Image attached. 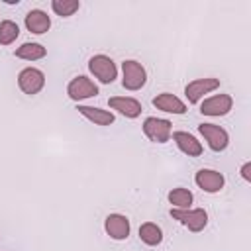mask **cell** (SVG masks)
<instances>
[{
	"mask_svg": "<svg viewBox=\"0 0 251 251\" xmlns=\"http://www.w3.org/2000/svg\"><path fill=\"white\" fill-rule=\"evenodd\" d=\"M171 216L173 220L180 222L184 227H188L190 231H202L208 224V214L204 208H186V210H180V208H173L171 210Z\"/></svg>",
	"mask_w": 251,
	"mask_h": 251,
	"instance_id": "6da1fadb",
	"label": "cell"
},
{
	"mask_svg": "<svg viewBox=\"0 0 251 251\" xmlns=\"http://www.w3.org/2000/svg\"><path fill=\"white\" fill-rule=\"evenodd\" d=\"M88 69H90V73H92L102 84H110V82H114L116 76H118V67H116V63H114L110 57H106V55H94V57H90Z\"/></svg>",
	"mask_w": 251,
	"mask_h": 251,
	"instance_id": "7a4b0ae2",
	"label": "cell"
},
{
	"mask_svg": "<svg viewBox=\"0 0 251 251\" xmlns=\"http://www.w3.org/2000/svg\"><path fill=\"white\" fill-rule=\"evenodd\" d=\"M122 71H124V78H122V84L124 88L127 90H139L145 86L147 82V73L143 69L141 63L133 61V59H127L122 63Z\"/></svg>",
	"mask_w": 251,
	"mask_h": 251,
	"instance_id": "3957f363",
	"label": "cell"
},
{
	"mask_svg": "<svg viewBox=\"0 0 251 251\" xmlns=\"http://www.w3.org/2000/svg\"><path fill=\"white\" fill-rule=\"evenodd\" d=\"M43 84H45V75L35 67H25L18 75V86L22 88V92L29 96L37 94L43 88Z\"/></svg>",
	"mask_w": 251,
	"mask_h": 251,
	"instance_id": "277c9868",
	"label": "cell"
},
{
	"mask_svg": "<svg viewBox=\"0 0 251 251\" xmlns=\"http://www.w3.org/2000/svg\"><path fill=\"white\" fill-rule=\"evenodd\" d=\"M198 131L202 133V137L208 141V147L212 151H224L229 143V135L224 127L216 126V124H200L198 126Z\"/></svg>",
	"mask_w": 251,
	"mask_h": 251,
	"instance_id": "5b68a950",
	"label": "cell"
},
{
	"mask_svg": "<svg viewBox=\"0 0 251 251\" xmlns=\"http://www.w3.org/2000/svg\"><path fill=\"white\" fill-rule=\"evenodd\" d=\"M143 133L155 143H165L171 137V122L163 118H147L143 122Z\"/></svg>",
	"mask_w": 251,
	"mask_h": 251,
	"instance_id": "8992f818",
	"label": "cell"
},
{
	"mask_svg": "<svg viewBox=\"0 0 251 251\" xmlns=\"http://www.w3.org/2000/svg\"><path fill=\"white\" fill-rule=\"evenodd\" d=\"M67 94H69V98H73V100H84V98L96 96V94H98V86H96L88 76L80 75V76H75V78L69 82Z\"/></svg>",
	"mask_w": 251,
	"mask_h": 251,
	"instance_id": "52a82bcc",
	"label": "cell"
},
{
	"mask_svg": "<svg viewBox=\"0 0 251 251\" xmlns=\"http://www.w3.org/2000/svg\"><path fill=\"white\" fill-rule=\"evenodd\" d=\"M194 182H196L204 192L214 194V192H220V190L224 188L226 178H224L222 173H218V171H214V169H200V171L194 175Z\"/></svg>",
	"mask_w": 251,
	"mask_h": 251,
	"instance_id": "ba28073f",
	"label": "cell"
},
{
	"mask_svg": "<svg viewBox=\"0 0 251 251\" xmlns=\"http://www.w3.org/2000/svg\"><path fill=\"white\" fill-rule=\"evenodd\" d=\"M218 86H220V80L218 78H196V80H192V82L186 84L184 94H186V98H188L190 104H198L204 94L216 90Z\"/></svg>",
	"mask_w": 251,
	"mask_h": 251,
	"instance_id": "9c48e42d",
	"label": "cell"
},
{
	"mask_svg": "<svg viewBox=\"0 0 251 251\" xmlns=\"http://www.w3.org/2000/svg\"><path fill=\"white\" fill-rule=\"evenodd\" d=\"M233 106V100L229 94H216L200 104V112L204 116H226Z\"/></svg>",
	"mask_w": 251,
	"mask_h": 251,
	"instance_id": "30bf717a",
	"label": "cell"
},
{
	"mask_svg": "<svg viewBox=\"0 0 251 251\" xmlns=\"http://www.w3.org/2000/svg\"><path fill=\"white\" fill-rule=\"evenodd\" d=\"M104 229L112 239H126L129 235V220L124 214H110L104 220Z\"/></svg>",
	"mask_w": 251,
	"mask_h": 251,
	"instance_id": "8fae6325",
	"label": "cell"
},
{
	"mask_svg": "<svg viewBox=\"0 0 251 251\" xmlns=\"http://www.w3.org/2000/svg\"><path fill=\"white\" fill-rule=\"evenodd\" d=\"M108 106L126 118H137L141 114V104L129 96H112L108 100Z\"/></svg>",
	"mask_w": 251,
	"mask_h": 251,
	"instance_id": "7c38bea8",
	"label": "cell"
},
{
	"mask_svg": "<svg viewBox=\"0 0 251 251\" xmlns=\"http://www.w3.org/2000/svg\"><path fill=\"white\" fill-rule=\"evenodd\" d=\"M173 139L176 143V147L188 155V157H200L202 155V143L188 131H175L173 133Z\"/></svg>",
	"mask_w": 251,
	"mask_h": 251,
	"instance_id": "4fadbf2b",
	"label": "cell"
},
{
	"mask_svg": "<svg viewBox=\"0 0 251 251\" xmlns=\"http://www.w3.org/2000/svg\"><path fill=\"white\" fill-rule=\"evenodd\" d=\"M153 106L157 110H163V112H169V114H184L186 112V104L180 98H176L175 94H171V92L157 94L153 98Z\"/></svg>",
	"mask_w": 251,
	"mask_h": 251,
	"instance_id": "5bb4252c",
	"label": "cell"
},
{
	"mask_svg": "<svg viewBox=\"0 0 251 251\" xmlns=\"http://www.w3.org/2000/svg\"><path fill=\"white\" fill-rule=\"evenodd\" d=\"M25 27L31 33L41 35V33H45L51 27V20H49V16L43 10H29L25 14Z\"/></svg>",
	"mask_w": 251,
	"mask_h": 251,
	"instance_id": "9a60e30c",
	"label": "cell"
},
{
	"mask_svg": "<svg viewBox=\"0 0 251 251\" xmlns=\"http://www.w3.org/2000/svg\"><path fill=\"white\" fill-rule=\"evenodd\" d=\"M76 110H78V114H82L86 120L94 122L96 126H110V124H114V114L108 112V110L92 108V106H82V104H78Z\"/></svg>",
	"mask_w": 251,
	"mask_h": 251,
	"instance_id": "2e32d148",
	"label": "cell"
},
{
	"mask_svg": "<svg viewBox=\"0 0 251 251\" xmlns=\"http://www.w3.org/2000/svg\"><path fill=\"white\" fill-rule=\"evenodd\" d=\"M139 239L145 243V245H159L163 241V231L157 224L153 222H145L139 226Z\"/></svg>",
	"mask_w": 251,
	"mask_h": 251,
	"instance_id": "e0dca14e",
	"label": "cell"
},
{
	"mask_svg": "<svg viewBox=\"0 0 251 251\" xmlns=\"http://www.w3.org/2000/svg\"><path fill=\"white\" fill-rule=\"evenodd\" d=\"M45 47L41 43H24L22 47L16 49V57L25 59V61H37L45 57Z\"/></svg>",
	"mask_w": 251,
	"mask_h": 251,
	"instance_id": "ac0fdd59",
	"label": "cell"
},
{
	"mask_svg": "<svg viewBox=\"0 0 251 251\" xmlns=\"http://www.w3.org/2000/svg\"><path fill=\"white\" fill-rule=\"evenodd\" d=\"M169 202L180 210H186L192 204V192L188 188H173L169 192Z\"/></svg>",
	"mask_w": 251,
	"mask_h": 251,
	"instance_id": "d6986e66",
	"label": "cell"
},
{
	"mask_svg": "<svg viewBox=\"0 0 251 251\" xmlns=\"http://www.w3.org/2000/svg\"><path fill=\"white\" fill-rule=\"evenodd\" d=\"M51 8H53V12L57 16L69 18V16H73L80 8V2L78 0H53L51 2Z\"/></svg>",
	"mask_w": 251,
	"mask_h": 251,
	"instance_id": "ffe728a7",
	"label": "cell"
},
{
	"mask_svg": "<svg viewBox=\"0 0 251 251\" xmlns=\"http://www.w3.org/2000/svg\"><path fill=\"white\" fill-rule=\"evenodd\" d=\"M18 35H20V27H18V24H14L12 20H4V22L0 24V43H2V45L14 43Z\"/></svg>",
	"mask_w": 251,
	"mask_h": 251,
	"instance_id": "44dd1931",
	"label": "cell"
},
{
	"mask_svg": "<svg viewBox=\"0 0 251 251\" xmlns=\"http://www.w3.org/2000/svg\"><path fill=\"white\" fill-rule=\"evenodd\" d=\"M249 171H251V163H245V165L241 167V176H243L247 182H251V173H249Z\"/></svg>",
	"mask_w": 251,
	"mask_h": 251,
	"instance_id": "7402d4cb",
	"label": "cell"
}]
</instances>
